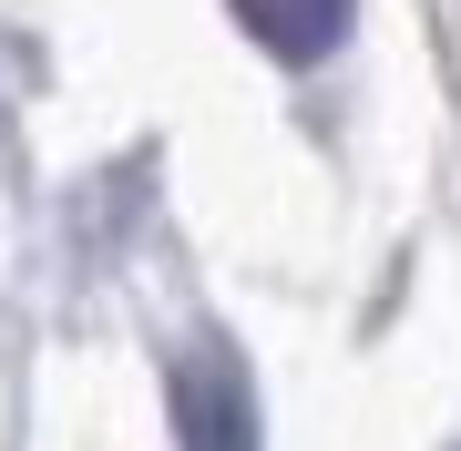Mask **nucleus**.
Segmentation results:
<instances>
[{
  "mask_svg": "<svg viewBox=\"0 0 461 451\" xmlns=\"http://www.w3.org/2000/svg\"><path fill=\"white\" fill-rule=\"evenodd\" d=\"M236 21H247V41L277 51V62H329L348 41V0H236Z\"/></svg>",
  "mask_w": 461,
  "mask_h": 451,
  "instance_id": "nucleus-1",
  "label": "nucleus"
},
{
  "mask_svg": "<svg viewBox=\"0 0 461 451\" xmlns=\"http://www.w3.org/2000/svg\"><path fill=\"white\" fill-rule=\"evenodd\" d=\"M175 431H185V451H257V410L226 369H185L175 380Z\"/></svg>",
  "mask_w": 461,
  "mask_h": 451,
  "instance_id": "nucleus-2",
  "label": "nucleus"
}]
</instances>
